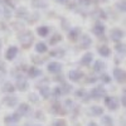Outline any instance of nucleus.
<instances>
[{"label":"nucleus","instance_id":"obj_43","mask_svg":"<svg viewBox=\"0 0 126 126\" xmlns=\"http://www.w3.org/2000/svg\"><path fill=\"white\" fill-rule=\"evenodd\" d=\"M92 1H93V0H79V4L85 5V6H88V5H91Z\"/></svg>","mask_w":126,"mask_h":126},{"label":"nucleus","instance_id":"obj_29","mask_svg":"<svg viewBox=\"0 0 126 126\" xmlns=\"http://www.w3.org/2000/svg\"><path fill=\"white\" fill-rule=\"evenodd\" d=\"M105 68H106V63H105L103 61L98 59V61H96V62H94V64H93V71H94V72L101 73V72H102Z\"/></svg>","mask_w":126,"mask_h":126},{"label":"nucleus","instance_id":"obj_27","mask_svg":"<svg viewBox=\"0 0 126 126\" xmlns=\"http://www.w3.org/2000/svg\"><path fill=\"white\" fill-rule=\"evenodd\" d=\"M62 39H63L62 34H59V33H54L53 35L49 38V46H52V47L57 46L58 43H61V42H62Z\"/></svg>","mask_w":126,"mask_h":126},{"label":"nucleus","instance_id":"obj_10","mask_svg":"<svg viewBox=\"0 0 126 126\" xmlns=\"http://www.w3.org/2000/svg\"><path fill=\"white\" fill-rule=\"evenodd\" d=\"M63 69V64L61 62H57V61H52L48 63L47 66V71L49 73H52V75H58V73H61Z\"/></svg>","mask_w":126,"mask_h":126},{"label":"nucleus","instance_id":"obj_14","mask_svg":"<svg viewBox=\"0 0 126 126\" xmlns=\"http://www.w3.org/2000/svg\"><path fill=\"white\" fill-rule=\"evenodd\" d=\"M105 32H106V27H105V24L101 23V22L94 23V25L92 27V33L96 37H98V38L105 35Z\"/></svg>","mask_w":126,"mask_h":126},{"label":"nucleus","instance_id":"obj_6","mask_svg":"<svg viewBox=\"0 0 126 126\" xmlns=\"http://www.w3.org/2000/svg\"><path fill=\"white\" fill-rule=\"evenodd\" d=\"M85 77H86V73L81 69H71L68 72V79L73 83H78V82L83 81Z\"/></svg>","mask_w":126,"mask_h":126},{"label":"nucleus","instance_id":"obj_12","mask_svg":"<svg viewBox=\"0 0 126 126\" xmlns=\"http://www.w3.org/2000/svg\"><path fill=\"white\" fill-rule=\"evenodd\" d=\"M42 75H43V72H42L40 68H38L37 66H29L27 68V77L28 78H32V79H35L38 77H40Z\"/></svg>","mask_w":126,"mask_h":126},{"label":"nucleus","instance_id":"obj_48","mask_svg":"<svg viewBox=\"0 0 126 126\" xmlns=\"http://www.w3.org/2000/svg\"><path fill=\"white\" fill-rule=\"evenodd\" d=\"M27 126H29V125H27ZM30 126H42V125H30Z\"/></svg>","mask_w":126,"mask_h":126},{"label":"nucleus","instance_id":"obj_22","mask_svg":"<svg viewBox=\"0 0 126 126\" xmlns=\"http://www.w3.org/2000/svg\"><path fill=\"white\" fill-rule=\"evenodd\" d=\"M97 52H98V54H100L101 57H105V58H109V57L111 56V49H110V47L106 46V44L100 46V47L97 48Z\"/></svg>","mask_w":126,"mask_h":126},{"label":"nucleus","instance_id":"obj_1","mask_svg":"<svg viewBox=\"0 0 126 126\" xmlns=\"http://www.w3.org/2000/svg\"><path fill=\"white\" fill-rule=\"evenodd\" d=\"M18 40L24 49H28L34 43V34L30 30H22L18 34Z\"/></svg>","mask_w":126,"mask_h":126},{"label":"nucleus","instance_id":"obj_7","mask_svg":"<svg viewBox=\"0 0 126 126\" xmlns=\"http://www.w3.org/2000/svg\"><path fill=\"white\" fill-rule=\"evenodd\" d=\"M112 77L115 78V81L117 83L124 85L126 82V72H125V69H122L120 67H115L113 71H112Z\"/></svg>","mask_w":126,"mask_h":126},{"label":"nucleus","instance_id":"obj_40","mask_svg":"<svg viewBox=\"0 0 126 126\" xmlns=\"http://www.w3.org/2000/svg\"><path fill=\"white\" fill-rule=\"evenodd\" d=\"M4 3H5V5H6V8H12V9H14L15 6H16V0H4Z\"/></svg>","mask_w":126,"mask_h":126},{"label":"nucleus","instance_id":"obj_42","mask_svg":"<svg viewBox=\"0 0 126 126\" xmlns=\"http://www.w3.org/2000/svg\"><path fill=\"white\" fill-rule=\"evenodd\" d=\"M120 102H121V106L122 107H126V94H125V90H124V93L120 98Z\"/></svg>","mask_w":126,"mask_h":126},{"label":"nucleus","instance_id":"obj_20","mask_svg":"<svg viewBox=\"0 0 126 126\" xmlns=\"http://www.w3.org/2000/svg\"><path fill=\"white\" fill-rule=\"evenodd\" d=\"M75 96L79 100H82L83 102H88L90 101V97H88V91L86 88H79L75 92Z\"/></svg>","mask_w":126,"mask_h":126},{"label":"nucleus","instance_id":"obj_8","mask_svg":"<svg viewBox=\"0 0 126 126\" xmlns=\"http://www.w3.org/2000/svg\"><path fill=\"white\" fill-rule=\"evenodd\" d=\"M6 107H10V109H13V107H16L18 106V103H19V100L18 97L15 96L14 93H10V94H6L5 97H3V101H1Z\"/></svg>","mask_w":126,"mask_h":126},{"label":"nucleus","instance_id":"obj_5","mask_svg":"<svg viewBox=\"0 0 126 126\" xmlns=\"http://www.w3.org/2000/svg\"><path fill=\"white\" fill-rule=\"evenodd\" d=\"M103 102H105V106H106L110 111H116L120 107V101L116 96H105L103 97Z\"/></svg>","mask_w":126,"mask_h":126},{"label":"nucleus","instance_id":"obj_34","mask_svg":"<svg viewBox=\"0 0 126 126\" xmlns=\"http://www.w3.org/2000/svg\"><path fill=\"white\" fill-rule=\"evenodd\" d=\"M30 103H38L39 102V94H37L35 92H30V94L28 96Z\"/></svg>","mask_w":126,"mask_h":126},{"label":"nucleus","instance_id":"obj_28","mask_svg":"<svg viewBox=\"0 0 126 126\" xmlns=\"http://www.w3.org/2000/svg\"><path fill=\"white\" fill-rule=\"evenodd\" d=\"M90 112L93 116H102L103 115V107L97 106V105H93V106L90 107Z\"/></svg>","mask_w":126,"mask_h":126},{"label":"nucleus","instance_id":"obj_26","mask_svg":"<svg viewBox=\"0 0 126 126\" xmlns=\"http://www.w3.org/2000/svg\"><path fill=\"white\" fill-rule=\"evenodd\" d=\"M58 87H59V90H61V92H62L63 96L69 94V93L72 92V86L69 85V83H67L66 81H64V82H61V85H58Z\"/></svg>","mask_w":126,"mask_h":126},{"label":"nucleus","instance_id":"obj_11","mask_svg":"<svg viewBox=\"0 0 126 126\" xmlns=\"http://www.w3.org/2000/svg\"><path fill=\"white\" fill-rule=\"evenodd\" d=\"M81 34H82L81 28H79V27H73V28H71L69 32H68V40L72 42V43H76V42H78Z\"/></svg>","mask_w":126,"mask_h":126},{"label":"nucleus","instance_id":"obj_17","mask_svg":"<svg viewBox=\"0 0 126 126\" xmlns=\"http://www.w3.org/2000/svg\"><path fill=\"white\" fill-rule=\"evenodd\" d=\"M93 62V53L92 52H86L79 59V64L81 66H85V67H88L91 66V63Z\"/></svg>","mask_w":126,"mask_h":126},{"label":"nucleus","instance_id":"obj_44","mask_svg":"<svg viewBox=\"0 0 126 126\" xmlns=\"http://www.w3.org/2000/svg\"><path fill=\"white\" fill-rule=\"evenodd\" d=\"M119 9L121 10L122 13L125 12V1H124V0H122V3H121V4H119Z\"/></svg>","mask_w":126,"mask_h":126},{"label":"nucleus","instance_id":"obj_37","mask_svg":"<svg viewBox=\"0 0 126 126\" xmlns=\"http://www.w3.org/2000/svg\"><path fill=\"white\" fill-rule=\"evenodd\" d=\"M52 126H67V121L64 119H57L53 121Z\"/></svg>","mask_w":126,"mask_h":126},{"label":"nucleus","instance_id":"obj_4","mask_svg":"<svg viewBox=\"0 0 126 126\" xmlns=\"http://www.w3.org/2000/svg\"><path fill=\"white\" fill-rule=\"evenodd\" d=\"M15 90H18L19 92H25L28 91L29 88V82H28V78L24 77V75L22 73H16L15 75Z\"/></svg>","mask_w":126,"mask_h":126},{"label":"nucleus","instance_id":"obj_31","mask_svg":"<svg viewBox=\"0 0 126 126\" xmlns=\"http://www.w3.org/2000/svg\"><path fill=\"white\" fill-rule=\"evenodd\" d=\"M32 57V62H33L34 66H39V64H43V63L47 61L46 57H40V56H30Z\"/></svg>","mask_w":126,"mask_h":126},{"label":"nucleus","instance_id":"obj_36","mask_svg":"<svg viewBox=\"0 0 126 126\" xmlns=\"http://www.w3.org/2000/svg\"><path fill=\"white\" fill-rule=\"evenodd\" d=\"M8 73V69H6V66L4 62H0V78H3L4 76H6Z\"/></svg>","mask_w":126,"mask_h":126},{"label":"nucleus","instance_id":"obj_30","mask_svg":"<svg viewBox=\"0 0 126 126\" xmlns=\"http://www.w3.org/2000/svg\"><path fill=\"white\" fill-rule=\"evenodd\" d=\"M101 124L102 126H113V120L109 115H102L101 116Z\"/></svg>","mask_w":126,"mask_h":126},{"label":"nucleus","instance_id":"obj_47","mask_svg":"<svg viewBox=\"0 0 126 126\" xmlns=\"http://www.w3.org/2000/svg\"><path fill=\"white\" fill-rule=\"evenodd\" d=\"M1 46H3V43H1V40H0V52H1Z\"/></svg>","mask_w":126,"mask_h":126},{"label":"nucleus","instance_id":"obj_38","mask_svg":"<svg viewBox=\"0 0 126 126\" xmlns=\"http://www.w3.org/2000/svg\"><path fill=\"white\" fill-rule=\"evenodd\" d=\"M83 81H85V83H96L98 81V77H96V76H88V77L83 78Z\"/></svg>","mask_w":126,"mask_h":126},{"label":"nucleus","instance_id":"obj_18","mask_svg":"<svg viewBox=\"0 0 126 126\" xmlns=\"http://www.w3.org/2000/svg\"><path fill=\"white\" fill-rule=\"evenodd\" d=\"M30 110V105L27 103V102H22V103H18V106H16V112L20 115V116H25V115L29 112Z\"/></svg>","mask_w":126,"mask_h":126},{"label":"nucleus","instance_id":"obj_3","mask_svg":"<svg viewBox=\"0 0 126 126\" xmlns=\"http://www.w3.org/2000/svg\"><path fill=\"white\" fill-rule=\"evenodd\" d=\"M49 112L53 113V115H58V116H64V115H67L69 111H68V109L64 107L63 103L54 100L53 102H52V105L49 106Z\"/></svg>","mask_w":126,"mask_h":126},{"label":"nucleus","instance_id":"obj_45","mask_svg":"<svg viewBox=\"0 0 126 126\" xmlns=\"http://www.w3.org/2000/svg\"><path fill=\"white\" fill-rule=\"evenodd\" d=\"M87 126H100V125H98L97 122H94V121H90Z\"/></svg>","mask_w":126,"mask_h":126},{"label":"nucleus","instance_id":"obj_25","mask_svg":"<svg viewBox=\"0 0 126 126\" xmlns=\"http://www.w3.org/2000/svg\"><path fill=\"white\" fill-rule=\"evenodd\" d=\"M49 33H50V28H49L48 25H40V27L37 28V34H38L39 37H42V38L48 37Z\"/></svg>","mask_w":126,"mask_h":126},{"label":"nucleus","instance_id":"obj_46","mask_svg":"<svg viewBox=\"0 0 126 126\" xmlns=\"http://www.w3.org/2000/svg\"><path fill=\"white\" fill-rule=\"evenodd\" d=\"M57 3H59V4H66V3H68L69 0H56Z\"/></svg>","mask_w":126,"mask_h":126},{"label":"nucleus","instance_id":"obj_23","mask_svg":"<svg viewBox=\"0 0 126 126\" xmlns=\"http://www.w3.org/2000/svg\"><path fill=\"white\" fill-rule=\"evenodd\" d=\"M66 56V49L63 48H54L49 52V57H53V58H63Z\"/></svg>","mask_w":126,"mask_h":126},{"label":"nucleus","instance_id":"obj_2","mask_svg":"<svg viewBox=\"0 0 126 126\" xmlns=\"http://www.w3.org/2000/svg\"><path fill=\"white\" fill-rule=\"evenodd\" d=\"M107 94V91L106 88H105L103 86H96V87H93L91 88V91H88V97L90 100H94V101H100L102 100L105 96Z\"/></svg>","mask_w":126,"mask_h":126},{"label":"nucleus","instance_id":"obj_13","mask_svg":"<svg viewBox=\"0 0 126 126\" xmlns=\"http://www.w3.org/2000/svg\"><path fill=\"white\" fill-rule=\"evenodd\" d=\"M78 42H79V48L81 49H88L92 46V38L88 34H81Z\"/></svg>","mask_w":126,"mask_h":126},{"label":"nucleus","instance_id":"obj_33","mask_svg":"<svg viewBox=\"0 0 126 126\" xmlns=\"http://www.w3.org/2000/svg\"><path fill=\"white\" fill-rule=\"evenodd\" d=\"M98 81H101L102 83H105V85H109V83H111V81H112V77L110 75H107V73H101L100 77H98Z\"/></svg>","mask_w":126,"mask_h":126},{"label":"nucleus","instance_id":"obj_19","mask_svg":"<svg viewBox=\"0 0 126 126\" xmlns=\"http://www.w3.org/2000/svg\"><path fill=\"white\" fill-rule=\"evenodd\" d=\"M50 87L47 85H40L39 87V97H42L43 100H48L50 97Z\"/></svg>","mask_w":126,"mask_h":126},{"label":"nucleus","instance_id":"obj_15","mask_svg":"<svg viewBox=\"0 0 126 126\" xmlns=\"http://www.w3.org/2000/svg\"><path fill=\"white\" fill-rule=\"evenodd\" d=\"M18 53H19V48L16 46H10L5 52V59L6 61H14L18 57Z\"/></svg>","mask_w":126,"mask_h":126},{"label":"nucleus","instance_id":"obj_21","mask_svg":"<svg viewBox=\"0 0 126 126\" xmlns=\"http://www.w3.org/2000/svg\"><path fill=\"white\" fill-rule=\"evenodd\" d=\"M16 90H15V86L13 85L10 81H6L4 82V85L1 86V92L6 93V94H10V93H14Z\"/></svg>","mask_w":126,"mask_h":126},{"label":"nucleus","instance_id":"obj_35","mask_svg":"<svg viewBox=\"0 0 126 126\" xmlns=\"http://www.w3.org/2000/svg\"><path fill=\"white\" fill-rule=\"evenodd\" d=\"M16 16L18 18H27L28 16V10L25 8H20L16 10Z\"/></svg>","mask_w":126,"mask_h":126},{"label":"nucleus","instance_id":"obj_41","mask_svg":"<svg viewBox=\"0 0 126 126\" xmlns=\"http://www.w3.org/2000/svg\"><path fill=\"white\" fill-rule=\"evenodd\" d=\"M35 119L37 120H44L46 117H44V113L42 112V111H37L35 112Z\"/></svg>","mask_w":126,"mask_h":126},{"label":"nucleus","instance_id":"obj_32","mask_svg":"<svg viewBox=\"0 0 126 126\" xmlns=\"http://www.w3.org/2000/svg\"><path fill=\"white\" fill-rule=\"evenodd\" d=\"M115 50H116L119 54L125 56V52H126V46H125V43H121V42H119V43H115Z\"/></svg>","mask_w":126,"mask_h":126},{"label":"nucleus","instance_id":"obj_16","mask_svg":"<svg viewBox=\"0 0 126 126\" xmlns=\"http://www.w3.org/2000/svg\"><path fill=\"white\" fill-rule=\"evenodd\" d=\"M20 119H22V116H20V115L15 111V112H13V113L5 115L4 122H5L6 125H9V124H18V122L20 121Z\"/></svg>","mask_w":126,"mask_h":126},{"label":"nucleus","instance_id":"obj_9","mask_svg":"<svg viewBox=\"0 0 126 126\" xmlns=\"http://www.w3.org/2000/svg\"><path fill=\"white\" fill-rule=\"evenodd\" d=\"M125 37V32L121 30L120 28H113L111 29L110 32V39L113 42V43H119V42H121Z\"/></svg>","mask_w":126,"mask_h":126},{"label":"nucleus","instance_id":"obj_39","mask_svg":"<svg viewBox=\"0 0 126 126\" xmlns=\"http://www.w3.org/2000/svg\"><path fill=\"white\" fill-rule=\"evenodd\" d=\"M33 5L35 8H47V1H42V0H33Z\"/></svg>","mask_w":126,"mask_h":126},{"label":"nucleus","instance_id":"obj_24","mask_svg":"<svg viewBox=\"0 0 126 126\" xmlns=\"http://www.w3.org/2000/svg\"><path fill=\"white\" fill-rule=\"evenodd\" d=\"M34 49H35V52L38 54H44V53L48 52V44L44 43V42H38V43L35 44V47H34Z\"/></svg>","mask_w":126,"mask_h":126}]
</instances>
